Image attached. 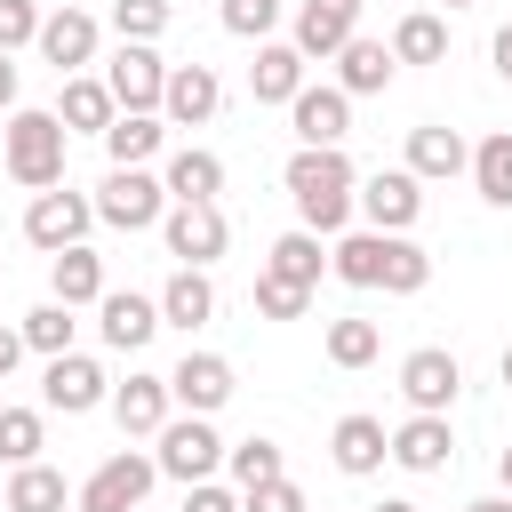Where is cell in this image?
<instances>
[{
	"label": "cell",
	"mask_w": 512,
	"mask_h": 512,
	"mask_svg": "<svg viewBox=\"0 0 512 512\" xmlns=\"http://www.w3.org/2000/svg\"><path fill=\"white\" fill-rule=\"evenodd\" d=\"M40 400H48L56 416H88V408H112V376H104L88 352H64V360H48Z\"/></svg>",
	"instance_id": "10"
},
{
	"label": "cell",
	"mask_w": 512,
	"mask_h": 512,
	"mask_svg": "<svg viewBox=\"0 0 512 512\" xmlns=\"http://www.w3.org/2000/svg\"><path fill=\"white\" fill-rule=\"evenodd\" d=\"M248 96H256V104H296V96H304V56H296V40H264V48H256Z\"/></svg>",
	"instance_id": "23"
},
{
	"label": "cell",
	"mask_w": 512,
	"mask_h": 512,
	"mask_svg": "<svg viewBox=\"0 0 512 512\" xmlns=\"http://www.w3.org/2000/svg\"><path fill=\"white\" fill-rule=\"evenodd\" d=\"M432 288V256L408 232H384V296H424Z\"/></svg>",
	"instance_id": "34"
},
{
	"label": "cell",
	"mask_w": 512,
	"mask_h": 512,
	"mask_svg": "<svg viewBox=\"0 0 512 512\" xmlns=\"http://www.w3.org/2000/svg\"><path fill=\"white\" fill-rule=\"evenodd\" d=\"M64 504H72V488L56 464H16L0 488V512H64Z\"/></svg>",
	"instance_id": "29"
},
{
	"label": "cell",
	"mask_w": 512,
	"mask_h": 512,
	"mask_svg": "<svg viewBox=\"0 0 512 512\" xmlns=\"http://www.w3.org/2000/svg\"><path fill=\"white\" fill-rule=\"evenodd\" d=\"M88 224H96V200H88V192H72V184H56V192H32V208H24V240H32L40 256H64V248H80V240H88Z\"/></svg>",
	"instance_id": "7"
},
{
	"label": "cell",
	"mask_w": 512,
	"mask_h": 512,
	"mask_svg": "<svg viewBox=\"0 0 512 512\" xmlns=\"http://www.w3.org/2000/svg\"><path fill=\"white\" fill-rule=\"evenodd\" d=\"M496 376H504V392H512V344H504V360H496Z\"/></svg>",
	"instance_id": "51"
},
{
	"label": "cell",
	"mask_w": 512,
	"mask_h": 512,
	"mask_svg": "<svg viewBox=\"0 0 512 512\" xmlns=\"http://www.w3.org/2000/svg\"><path fill=\"white\" fill-rule=\"evenodd\" d=\"M168 392H176L184 416H216L240 384H232V360H224V352H184V360L168 368Z\"/></svg>",
	"instance_id": "14"
},
{
	"label": "cell",
	"mask_w": 512,
	"mask_h": 512,
	"mask_svg": "<svg viewBox=\"0 0 512 512\" xmlns=\"http://www.w3.org/2000/svg\"><path fill=\"white\" fill-rule=\"evenodd\" d=\"M40 448H48V416L40 408H0V464L16 472V464H40Z\"/></svg>",
	"instance_id": "36"
},
{
	"label": "cell",
	"mask_w": 512,
	"mask_h": 512,
	"mask_svg": "<svg viewBox=\"0 0 512 512\" xmlns=\"http://www.w3.org/2000/svg\"><path fill=\"white\" fill-rule=\"evenodd\" d=\"M304 304H312V288H296V280H272V272H256V312H264V320H304Z\"/></svg>",
	"instance_id": "41"
},
{
	"label": "cell",
	"mask_w": 512,
	"mask_h": 512,
	"mask_svg": "<svg viewBox=\"0 0 512 512\" xmlns=\"http://www.w3.org/2000/svg\"><path fill=\"white\" fill-rule=\"evenodd\" d=\"M96 328H104V344H112V352H144V344L160 336V296L104 288V304H96Z\"/></svg>",
	"instance_id": "17"
},
{
	"label": "cell",
	"mask_w": 512,
	"mask_h": 512,
	"mask_svg": "<svg viewBox=\"0 0 512 512\" xmlns=\"http://www.w3.org/2000/svg\"><path fill=\"white\" fill-rule=\"evenodd\" d=\"M272 24H280V0H224V32L232 40H272Z\"/></svg>",
	"instance_id": "40"
},
{
	"label": "cell",
	"mask_w": 512,
	"mask_h": 512,
	"mask_svg": "<svg viewBox=\"0 0 512 512\" xmlns=\"http://www.w3.org/2000/svg\"><path fill=\"white\" fill-rule=\"evenodd\" d=\"M16 328H24V352H40V360H64V352H72V328H80V320H72V304H56V296H48V304H32V312H24Z\"/></svg>",
	"instance_id": "35"
},
{
	"label": "cell",
	"mask_w": 512,
	"mask_h": 512,
	"mask_svg": "<svg viewBox=\"0 0 512 512\" xmlns=\"http://www.w3.org/2000/svg\"><path fill=\"white\" fill-rule=\"evenodd\" d=\"M104 152H112V168H144V160L168 152V120H160V112H120V120L104 128Z\"/></svg>",
	"instance_id": "27"
},
{
	"label": "cell",
	"mask_w": 512,
	"mask_h": 512,
	"mask_svg": "<svg viewBox=\"0 0 512 512\" xmlns=\"http://www.w3.org/2000/svg\"><path fill=\"white\" fill-rule=\"evenodd\" d=\"M368 512H416V504H408V496H384V504H368Z\"/></svg>",
	"instance_id": "50"
},
{
	"label": "cell",
	"mask_w": 512,
	"mask_h": 512,
	"mask_svg": "<svg viewBox=\"0 0 512 512\" xmlns=\"http://www.w3.org/2000/svg\"><path fill=\"white\" fill-rule=\"evenodd\" d=\"M328 272L344 288H384V232H344L328 248Z\"/></svg>",
	"instance_id": "32"
},
{
	"label": "cell",
	"mask_w": 512,
	"mask_h": 512,
	"mask_svg": "<svg viewBox=\"0 0 512 512\" xmlns=\"http://www.w3.org/2000/svg\"><path fill=\"white\" fill-rule=\"evenodd\" d=\"M0 488H8V480H0Z\"/></svg>",
	"instance_id": "53"
},
{
	"label": "cell",
	"mask_w": 512,
	"mask_h": 512,
	"mask_svg": "<svg viewBox=\"0 0 512 512\" xmlns=\"http://www.w3.org/2000/svg\"><path fill=\"white\" fill-rule=\"evenodd\" d=\"M64 120L56 112H8V128H0V152H8V176L24 184V192H56L64 184Z\"/></svg>",
	"instance_id": "2"
},
{
	"label": "cell",
	"mask_w": 512,
	"mask_h": 512,
	"mask_svg": "<svg viewBox=\"0 0 512 512\" xmlns=\"http://www.w3.org/2000/svg\"><path fill=\"white\" fill-rule=\"evenodd\" d=\"M104 88H112L120 112H160V96H168V64H160V48L120 40V48L104 56Z\"/></svg>",
	"instance_id": "8"
},
{
	"label": "cell",
	"mask_w": 512,
	"mask_h": 512,
	"mask_svg": "<svg viewBox=\"0 0 512 512\" xmlns=\"http://www.w3.org/2000/svg\"><path fill=\"white\" fill-rule=\"evenodd\" d=\"M0 112H16V64L0 56Z\"/></svg>",
	"instance_id": "47"
},
{
	"label": "cell",
	"mask_w": 512,
	"mask_h": 512,
	"mask_svg": "<svg viewBox=\"0 0 512 512\" xmlns=\"http://www.w3.org/2000/svg\"><path fill=\"white\" fill-rule=\"evenodd\" d=\"M240 512H312L296 480H264V488H240Z\"/></svg>",
	"instance_id": "43"
},
{
	"label": "cell",
	"mask_w": 512,
	"mask_h": 512,
	"mask_svg": "<svg viewBox=\"0 0 512 512\" xmlns=\"http://www.w3.org/2000/svg\"><path fill=\"white\" fill-rule=\"evenodd\" d=\"M232 480L240 488H264V480H288V456H280V440H264V432H248V440H232Z\"/></svg>",
	"instance_id": "37"
},
{
	"label": "cell",
	"mask_w": 512,
	"mask_h": 512,
	"mask_svg": "<svg viewBox=\"0 0 512 512\" xmlns=\"http://www.w3.org/2000/svg\"><path fill=\"white\" fill-rule=\"evenodd\" d=\"M360 216H368V232H408L424 216V184L408 168H376V176H360Z\"/></svg>",
	"instance_id": "13"
},
{
	"label": "cell",
	"mask_w": 512,
	"mask_h": 512,
	"mask_svg": "<svg viewBox=\"0 0 512 512\" xmlns=\"http://www.w3.org/2000/svg\"><path fill=\"white\" fill-rule=\"evenodd\" d=\"M152 480H160V464H152L144 448H112V456L72 488V512H136V504L152 496Z\"/></svg>",
	"instance_id": "3"
},
{
	"label": "cell",
	"mask_w": 512,
	"mask_h": 512,
	"mask_svg": "<svg viewBox=\"0 0 512 512\" xmlns=\"http://www.w3.org/2000/svg\"><path fill=\"white\" fill-rule=\"evenodd\" d=\"M264 272L272 280H296V288H320V272H328V256H320V232H280L272 240V256H264Z\"/></svg>",
	"instance_id": "31"
},
{
	"label": "cell",
	"mask_w": 512,
	"mask_h": 512,
	"mask_svg": "<svg viewBox=\"0 0 512 512\" xmlns=\"http://www.w3.org/2000/svg\"><path fill=\"white\" fill-rule=\"evenodd\" d=\"M392 64H448V24L432 8H408L392 24Z\"/></svg>",
	"instance_id": "30"
},
{
	"label": "cell",
	"mask_w": 512,
	"mask_h": 512,
	"mask_svg": "<svg viewBox=\"0 0 512 512\" xmlns=\"http://www.w3.org/2000/svg\"><path fill=\"white\" fill-rule=\"evenodd\" d=\"M288 128H296V144H312V152H336L344 136H352V96L328 80V88H312L304 80V96L288 104Z\"/></svg>",
	"instance_id": "12"
},
{
	"label": "cell",
	"mask_w": 512,
	"mask_h": 512,
	"mask_svg": "<svg viewBox=\"0 0 512 512\" xmlns=\"http://www.w3.org/2000/svg\"><path fill=\"white\" fill-rule=\"evenodd\" d=\"M448 456H456V432H448V416H408V424H392V464L400 472H448Z\"/></svg>",
	"instance_id": "21"
},
{
	"label": "cell",
	"mask_w": 512,
	"mask_h": 512,
	"mask_svg": "<svg viewBox=\"0 0 512 512\" xmlns=\"http://www.w3.org/2000/svg\"><path fill=\"white\" fill-rule=\"evenodd\" d=\"M112 32L136 40V48H152L168 32V0H112Z\"/></svg>",
	"instance_id": "39"
},
{
	"label": "cell",
	"mask_w": 512,
	"mask_h": 512,
	"mask_svg": "<svg viewBox=\"0 0 512 512\" xmlns=\"http://www.w3.org/2000/svg\"><path fill=\"white\" fill-rule=\"evenodd\" d=\"M440 8H472V0H440Z\"/></svg>",
	"instance_id": "52"
},
{
	"label": "cell",
	"mask_w": 512,
	"mask_h": 512,
	"mask_svg": "<svg viewBox=\"0 0 512 512\" xmlns=\"http://www.w3.org/2000/svg\"><path fill=\"white\" fill-rule=\"evenodd\" d=\"M96 40H104V24H96L88 8H56V16L40 24V40H32V48L56 64V80H72V72H88V64H96Z\"/></svg>",
	"instance_id": "15"
},
{
	"label": "cell",
	"mask_w": 512,
	"mask_h": 512,
	"mask_svg": "<svg viewBox=\"0 0 512 512\" xmlns=\"http://www.w3.org/2000/svg\"><path fill=\"white\" fill-rule=\"evenodd\" d=\"M328 456H336V472L368 480V472H384V464H392V432H384L376 416H336V432H328Z\"/></svg>",
	"instance_id": "20"
},
{
	"label": "cell",
	"mask_w": 512,
	"mask_h": 512,
	"mask_svg": "<svg viewBox=\"0 0 512 512\" xmlns=\"http://www.w3.org/2000/svg\"><path fill=\"white\" fill-rule=\"evenodd\" d=\"M360 8L368 0H296V56H344V40H360Z\"/></svg>",
	"instance_id": "11"
},
{
	"label": "cell",
	"mask_w": 512,
	"mask_h": 512,
	"mask_svg": "<svg viewBox=\"0 0 512 512\" xmlns=\"http://www.w3.org/2000/svg\"><path fill=\"white\" fill-rule=\"evenodd\" d=\"M392 72H400V64H392V48H384V40H368V32H360V40H344V56H336V88H344V96H384V88H392Z\"/></svg>",
	"instance_id": "26"
},
{
	"label": "cell",
	"mask_w": 512,
	"mask_h": 512,
	"mask_svg": "<svg viewBox=\"0 0 512 512\" xmlns=\"http://www.w3.org/2000/svg\"><path fill=\"white\" fill-rule=\"evenodd\" d=\"M16 360H24V328H0V384H8Z\"/></svg>",
	"instance_id": "45"
},
{
	"label": "cell",
	"mask_w": 512,
	"mask_h": 512,
	"mask_svg": "<svg viewBox=\"0 0 512 512\" xmlns=\"http://www.w3.org/2000/svg\"><path fill=\"white\" fill-rule=\"evenodd\" d=\"M472 184H480L488 208H512V128H496V136L472 144Z\"/></svg>",
	"instance_id": "33"
},
{
	"label": "cell",
	"mask_w": 512,
	"mask_h": 512,
	"mask_svg": "<svg viewBox=\"0 0 512 512\" xmlns=\"http://www.w3.org/2000/svg\"><path fill=\"white\" fill-rule=\"evenodd\" d=\"M184 512H240V496L216 488V480H200V488H184Z\"/></svg>",
	"instance_id": "44"
},
{
	"label": "cell",
	"mask_w": 512,
	"mask_h": 512,
	"mask_svg": "<svg viewBox=\"0 0 512 512\" xmlns=\"http://www.w3.org/2000/svg\"><path fill=\"white\" fill-rule=\"evenodd\" d=\"M224 104V80L208 64H168V96H160V120L168 128H208Z\"/></svg>",
	"instance_id": "16"
},
{
	"label": "cell",
	"mask_w": 512,
	"mask_h": 512,
	"mask_svg": "<svg viewBox=\"0 0 512 512\" xmlns=\"http://www.w3.org/2000/svg\"><path fill=\"white\" fill-rule=\"evenodd\" d=\"M168 216V184L152 176V168H112L104 184H96V224H112V232H152Z\"/></svg>",
	"instance_id": "4"
},
{
	"label": "cell",
	"mask_w": 512,
	"mask_h": 512,
	"mask_svg": "<svg viewBox=\"0 0 512 512\" xmlns=\"http://www.w3.org/2000/svg\"><path fill=\"white\" fill-rule=\"evenodd\" d=\"M232 456V440H216V424L208 416H168L160 424V472L168 480H184V488H200V480H216V464Z\"/></svg>",
	"instance_id": "6"
},
{
	"label": "cell",
	"mask_w": 512,
	"mask_h": 512,
	"mask_svg": "<svg viewBox=\"0 0 512 512\" xmlns=\"http://www.w3.org/2000/svg\"><path fill=\"white\" fill-rule=\"evenodd\" d=\"M56 120H64V136H104V128L120 120V104H112V88H104L96 72H72V80L56 88Z\"/></svg>",
	"instance_id": "22"
},
{
	"label": "cell",
	"mask_w": 512,
	"mask_h": 512,
	"mask_svg": "<svg viewBox=\"0 0 512 512\" xmlns=\"http://www.w3.org/2000/svg\"><path fill=\"white\" fill-rule=\"evenodd\" d=\"M48 296L56 304H104V256L80 240V248H64V256H48Z\"/></svg>",
	"instance_id": "25"
},
{
	"label": "cell",
	"mask_w": 512,
	"mask_h": 512,
	"mask_svg": "<svg viewBox=\"0 0 512 512\" xmlns=\"http://www.w3.org/2000/svg\"><path fill=\"white\" fill-rule=\"evenodd\" d=\"M496 480H504V496H512V448H504V456H496Z\"/></svg>",
	"instance_id": "49"
},
{
	"label": "cell",
	"mask_w": 512,
	"mask_h": 512,
	"mask_svg": "<svg viewBox=\"0 0 512 512\" xmlns=\"http://www.w3.org/2000/svg\"><path fill=\"white\" fill-rule=\"evenodd\" d=\"M488 64H496V80H512V24L488 40Z\"/></svg>",
	"instance_id": "46"
},
{
	"label": "cell",
	"mask_w": 512,
	"mask_h": 512,
	"mask_svg": "<svg viewBox=\"0 0 512 512\" xmlns=\"http://www.w3.org/2000/svg\"><path fill=\"white\" fill-rule=\"evenodd\" d=\"M168 408H176L168 376H128V384H112V416H120V432H128V440H160Z\"/></svg>",
	"instance_id": "19"
},
{
	"label": "cell",
	"mask_w": 512,
	"mask_h": 512,
	"mask_svg": "<svg viewBox=\"0 0 512 512\" xmlns=\"http://www.w3.org/2000/svg\"><path fill=\"white\" fill-rule=\"evenodd\" d=\"M40 0H0V56H16V48H32L40 40Z\"/></svg>",
	"instance_id": "42"
},
{
	"label": "cell",
	"mask_w": 512,
	"mask_h": 512,
	"mask_svg": "<svg viewBox=\"0 0 512 512\" xmlns=\"http://www.w3.org/2000/svg\"><path fill=\"white\" fill-rule=\"evenodd\" d=\"M464 512H512V496H504V488H496V496H472V504H464Z\"/></svg>",
	"instance_id": "48"
},
{
	"label": "cell",
	"mask_w": 512,
	"mask_h": 512,
	"mask_svg": "<svg viewBox=\"0 0 512 512\" xmlns=\"http://www.w3.org/2000/svg\"><path fill=\"white\" fill-rule=\"evenodd\" d=\"M408 176H416V184H448V176H472V144H464L456 128L424 120V128H408Z\"/></svg>",
	"instance_id": "18"
},
{
	"label": "cell",
	"mask_w": 512,
	"mask_h": 512,
	"mask_svg": "<svg viewBox=\"0 0 512 512\" xmlns=\"http://www.w3.org/2000/svg\"><path fill=\"white\" fill-rule=\"evenodd\" d=\"M280 184H288V200H296V224H304V232H344V224H352V208H360V176H352L344 144H336V152L296 144V160L280 168Z\"/></svg>",
	"instance_id": "1"
},
{
	"label": "cell",
	"mask_w": 512,
	"mask_h": 512,
	"mask_svg": "<svg viewBox=\"0 0 512 512\" xmlns=\"http://www.w3.org/2000/svg\"><path fill=\"white\" fill-rule=\"evenodd\" d=\"M160 240H168V256H176V264L208 272V264L232 248V224H224V208H216V200H168Z\"/></svg>",
	"instance_id": "5"
},
{
	"label": "cell",
	"mask_w": 512,
	"mask_h": 512,
	"mask_svg": "<svg viewBox=\"0 0 512 512\" xmlns=\"http://www.w3.org/2000/svg\"><path fill=\"white\" fill-rule=\"evenodd\" d=\"M216 320V280L208 272H192V264H176L168 272V288H160V328H208Z\"/></svg>",
	"instance_id": "24"
},
{
	"label": "cell",
	"mask_w": 512,
	"mask_h": 512,
	"mask_svg": "<svg viewBox=\"0 0 512 512\" xmlns=\"http://www.w3.org/2000/svg\"><path fill=\"white\" fill-rule=\"evenodd\" d=\"M400 392H408V408H416V416H448V408H456V392H464L456 352H448V344H416V352L400 360Z\"/></svg>",
	"instance_id": "9"
},
{
	"label": "cell",
	"mask_w": 512,
	"mask_h": 512,
	"mask_svg": "<svg viewBox=\"0 0 512 512\" xmlns=\"http://www.w3.org/2000/svg\"><path fill=\"white\" fill-rule=\"evenodd\" d=\"M160 184H168V200H216L224 192V160L208 144H176L168 168H160Z\"/></svg>",
	"instance_id": "28"
},
{
	"label": "cell",
	"mask_w": 512,
	"mask_h": 512,
	"mask_svg": "<svg viewBox=\"0 0 512 512\" xmlns=\"http://www.w3.org/2000/svg\"><path fill=\"white\" fill-rule=\"evenodd\" d=\"M384 352V328L376 320H328V360L336 368H368Z\"/></svg>",
	"instance_id": "38"
}]
</instances>
